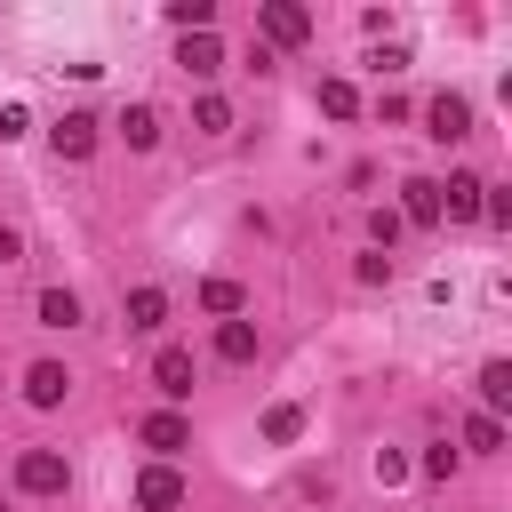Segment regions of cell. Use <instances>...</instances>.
<instances>
[{"label": "cell", "instance_id": "obj_14", "mask_svg": "<svg viewBox=\"0 0 512 512\" xmlns=\"http://www.w3.org/2000/svg\"><path fill=\"white\" fill-rule=\"evenodd\" d=\"M480 400H488L480 416H504V408H512V360H488V368H480Z\"/></svg>", "mask_w": 512, "mask_h": 512}, {"label": "cell", "instance_id": "obj_24", "mask_svg": "<svg viewBox=\"0 0 512 512\" xmlns=\"http://www.w3.org/2000/svg\"><path fill=\"white\" fill-rule=\"evenodd\" d=\"M416 472H424V480H448V472H456V448H424V464H416Z\"/></svg>", "mask_w": 512, "mask_h": 512}, {"label": "cell", "instance_id": "obj_4", "mask_svg": "<svg viewBox=\"0 0 512 512\" xmlns=\"http://www.w3.org/2000/svg\"><path fill=\"white\" fill-rule=\"evenodd\" d=\"M256 32H264L272 48H296V40L312 32V16H304L296 0H264V8H256Z\"/></svg>", "mask_w": 512, "mask_h": 512}, {"label": "cell", "instance_id": "obj_26", "mask_svg": "<svg viewBox=\"0 0 512 512\" xmlns=\"http://www.w3.org/2000/svg\"><path fill=\"white\" fill-rule=\"evenodd\" d=\"M368 232H376V248H392V240H400V216H392V208H376V216H368Z\"/></svg>", "mask_w": 512, "mask_h": 512}, {"label": "cell", "instance_id": "obj_8", "mask_svg": "<svg viewBox=\"0 0 512 512\" xmlns=\"http://www.w3.org/2000/svg\"><path fill=\"white\" fill-rule=\"evenodd\" d=\"M64 392H72L64 360H32V368H24V400H32V408H64Z\"/></svg>", "mask_w": 512, "mask_h": 512}, {"label": "cell", "instance_id": "obj_2", "mask_svg": "<svg viewBox=\"0 0 512 512\" xmlns=\"http://www.w3.org/2000/svg\"><path fill=\"white\" fill-rule=\"evenodd\" d=\"M424 136H432V144H464V136H472V104H464L456 88L432 96V104H424Z\"/></svg>", "mask_w": 512, "mask_h": 512}, {"label": "cell", "instance_id": "obj_1", "mask_svg": "<svg viewBox=\"0 0 512 512\" xmlns=\"http://www.w3.org/2000/svg\"><path fill=\"white\" fill-rule=\"evenodd\" d=\"M16 488H24V496H64V488H72V464H64L56 448H24V456H16Z\"/></svg>", "mask_w": 512, "mask_h": 512}, {"label": "cell", "instance_id": "obj_23", "mask_svg": "<svg viewBox=\"0 0 512 512\" xmlns=\"http://www.w3.org/2000/svg\"><path fill=\"white\" fill-rule=\"evenodd\" d=\"M408 472H416V464H408V456H400V448H376V488H400V480H408Z\"/></svg>", "mask_w": 512, "mask_h": 512}, {"label": "cell", "instance_id": "obj_18", "mask_svg": "<svg viewBox=\"0 0 512 512\" xmlns=\"http://www.w3.org/2000/svg\"><path fill=\"white\" fill-rule=\"evenodd\" d=\"M320 112H328V120H352V112H360V88H352V80H320Z\"/></svg>", "mask_w": 512, "mask_h": 512}, {"label": "cell", "instance_id": "obj_25", "mask_svg": "<svg viewBox=\"0 0 512 512\" xmlns=\"http://www.w3.org/2000/svg\"><path fill=\"white\" fill-rule=\"evenodd\" d=\"M24 128H32V112H24V104H0V144H16Z\"/></svg>", "mask_w": 512, "mask_h": 512}, {"label": "cell", "instance_id": "obj_5", "mask_svg": "<svg viewBox=\"0 0 512 512\" xmlns=\"http://www.w3.org/2000/svg\"><path fill=\"white\" fill-rule=\"evenodd\" d=\"M48 144H56V160H88L96 152V112H64L48 128Z\"/></svg>", "mask_w": 512, "mask_h": 512}, {"label": "cell", "instance_id": "obj_16", "mask_svg": "<svg viewBox=\"0 0 512 512\" xmlns=\"http://www.w3.org/2000/svg\"><path fill=\"white\" fill-rule=\"evenodd\" d=\"M216 352H224L232 368H240V360H256V328H248V320H224V328H216Z\"/></svg>", "mask_w": 512, "mask_h": 512}, {"label": "cell", "instance_id": "obj_22", "mask_svg": "<svg viewBox=\"0 0 512 512\" xmlns=\"http://www.w3.org/2000/svg\"><path fill=\"white\" fill-rule=\"evenodd\" d=\"M464 448L496 456V448H504V424H496V416H464Z\"/></svg>", "mask_w": 512, "mask_h": 512}, {"label": "cell", "instance_id": "obj_7", "mask_svg": "<svg viewBox=\"0 0 512 512\" xmlns=\"http://www.w3.org/2000/svg\"><path fill=\"white\" fill-rule=\"evenodd\" d=\"M152 384H160V400H192V352L160 344V352H152Z\"/></svg>", "mask_w": 512, "mask_h": 512}, {"label": "cell", "instance_id": "obj_20", "mask_svg": "<svg viewBox=\"0 0 512 512\" xmlns=\"http://www.w3.org/2000/svg\"><path fill=\"white\" fill-rule=\"evenodd\" d=\"M296 432H304V408H296V400H280V408H264V440H280V448H288Z\"/></svg>", "mask_w": 512, "mask_h": 512}, {"label": "cell", "instance_id": "obj_11", "mask_svg": "<svg viewBox=\"0 0 512 512\" xmlns=\"http://www.w3.org/2000/svg\"><path fill=\"white\" fill-rule=\"evenodd\" d=\"M392 216H408V224H440V184H432V176H408Z\"/></svg>", "mask_w": 512, "mask_h": 512}, {"label": "cell", "instance_id": "obj_6", "mask_svg": "<svg viewBox=\"0 0 512 512\" xmlns=\"http://www.w3.org/2000/svg\"><path fill=\"white\" fill-rule=\"evenodd\" d=\"M480 192H488V184H480L472 168H456V176L440 184V216H448V224H472V216H480Z\"/></svg>", "mask_w": 512, "mask_h": 512}, {"label": "cell", "instance_id": "obj_15", "mask_svg": "<svg viewBox=\"0 0 512 512\" xmlns=\"http://www.w3.org/2000/svg\"><path fill=\"white\" fill-rule=\"evenodd\" d=\"M168 320V296L160 288H128V328H160Z\"/></svg>", "mask_w": 512, "mask_h": 512}, {"label": "cell", "instance_id": "obj_3", "mask_svg": "<svg viewBox=\"0 0 512 512\" xmlns=\"http://www.w3.org/2000/svg\"><path fill=\"white\" fill-rule=\"evenodd\" d=\"M184 504V472L176 464H144L136 472V512H176Z\"/></svg>", "mask_w": 512, "mask_h": 512}, {"label": "cell", "instance_id": "obj_17", "mask_svg": "<svg viewBox=\"0 0 512 512\" xmlns=\"http://www.w3.org/2000/svg\"><path fill=\"white\" fill-rule=\"evenodd\" d=\"M168 24L176 32H208L216 24V0H168Z\"/></svg>", "mask_w": 512, "mask_h": 512}, {"label": "cell", "instance_id": "obj_10", "mask_svg": "<svg viewBox=\"0 0 512 512\" xmlns=\"http://www.w3.org/2000/svg\"><path fill=\"white\" fill-rule=\"evenodd\" d=\"M176 64H184L192 80H208V72H224V48H216V32H184V40H176Z\"/></svg>", "mask_w": 512, "mask_h": 512}, {"label": "cell", "instance_id": "obj_13", "mask_svg": "<svg viewBox=\"0 0 512 512\" xmlns=\"http://www.w3.org/2000/svg\"><path fill=\"white\" fill-rule=\"evenodd\" d=\"M32 312H40V328H80V296L72 288H40Z\"/></svg>", "mask_w": 512, "mask_h": 512}, {"label": "cell", "instance_id": "obj_9", "mask_svg": "<svg viewBox=\"0 0 512 512\" xmlns=\"http://www.w3.org/2000/svg\"><path fill=\"white\" fill-rule=\"evenodd\" d=\"M136 440H144V448H160V456H176V448H192V424H184L176 408H152V416L136 424Z\"/></svg>", "mask_w": 512, "mask_h": 512}, {"label": "cell", "instance_id": "obj_12", "mask_svg": "<svg viewBox=\"0 0 512 512\" xmlns=\"http://www.w3.org/2000/svg\"><path fill=\"white\" fill-rule=\"evenodd\" d=\"M120 136H128V152H152V144H160V112H152V104H128V112H120Z\"/></svg>", "mask_w": 512, "mask_h": 512}, {"label": "cell", "instance_id": "obj_21", "mask_svg": "<svg viewBox=\"0 0 512 512\" xmlns=\"http://www.w3.org/2000/svg\"><path fill=\"white\" fill-rule=\"evenodd\" d=\"M192 128H200V136H224V128H232V104H224V96H200V104H192Z\"/></svg>", "mask_w": 512, "mask_h": 512}, {"label": "cell", "instance_id": "obj_19", "mask_svg": "<svg viewBox=\"0 0 512 512\" xmlns=\"http://www.w3.org/2000/svg\"><path fill=\"white\" fill-rule=\"evenodd\" d=\"M200 312L232 320V312H240V280H200Z\"/></svg>", "mask_w": 512, "mask_h": 512}, {"label": "cell", "instance_id": "obj_27", "mask_svg": "<svg viewBox=\"0 0 512 512\" xmlns=\"http://www.w3.org/2000/svg\"><path fill=\"white\" fill-rule=\"evenodd\" d=\"M16 256H24V232H16V224H0V264H16Z\"/></svg>", "mask_w": 512, "mask_h": 512}]
</instances>
